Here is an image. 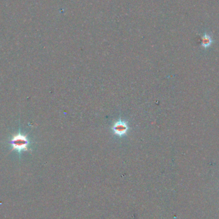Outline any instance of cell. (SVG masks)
Here are the masks:
<instances>
[{"label":"cell","mask_w":219,"mask_h":219,"mask_svg":"<svg viewBox=\"0 0 219 219\" xmlns=\"http://www.w3.org/2000/svg\"><path fill=\"white\" fill-rule=\"evenodd\" d=\"M10 144L12 147V150L21 152L28 151L30 142L27 135L19 133L13 135L10 140Z\"/></svg>","instance_id":"1"},{"label":"cell","mask_w":219,"mask_h":219,"mask_svg":"<svg viewBox=\"0 0 219 219\" xmlns=\"http://www.w3.org/2000/svg\"><path fill=\"white\" fill-rule=\"evenodd\" d=\"M114 133L118 136H122L125 134L128 130L127 122L121 120L117 121L112 128Z\"/></svg>","instance_id":"2"},{"label":"cell","mask_w":219,"mask_h":219,"mask_svg":"<svg viewBox=\"0 0 219 219\" xmlns=\"http://www.w3.org/2000/svg\"><path fill=\"white\" fill-rule=\"evenodd\" d=\"M212 43V39L211 37L207 34H204V36L202 37V41H201V45L202 46L204 47V48H206L211 46Z\"/></svg>","instance_id":"3"}]
</instances>
